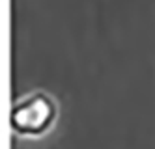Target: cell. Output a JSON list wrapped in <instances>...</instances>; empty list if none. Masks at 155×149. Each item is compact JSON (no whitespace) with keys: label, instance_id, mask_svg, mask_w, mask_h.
<instances>
[{"label":"cell","instance_id":"1","mask_svg":"<svg viewBox=\"0 0 155 149\" xmlns=\"http://www.w3.org/2000/svg\"><path fill=\"white\" fill-rule=\"evenodd\" d=\"M56 118V105L45 93H32L17 101L9 112L12 129L21 136H41Z\"/></svg>","mask_w":155,"mask_h":149}]
</instances>
